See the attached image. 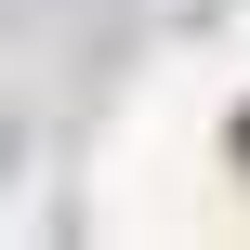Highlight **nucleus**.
Wrapping results in <instances>:
<instances>
[{
    "mask_svg": "<svg viewBox=\"0 0 250 250\" xmlns=\"http://www.w3.org/2000/svg\"><path fill=\"white\" fill-rule=\"evenodd\" d=\"M237 158H250V105H237Z\"/></svg>",
    "mask_w": 250,
    "mask_h": 250,
    "instance_id": "1",
    "label": "nucleus"
}]
</instances>
